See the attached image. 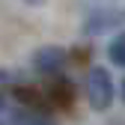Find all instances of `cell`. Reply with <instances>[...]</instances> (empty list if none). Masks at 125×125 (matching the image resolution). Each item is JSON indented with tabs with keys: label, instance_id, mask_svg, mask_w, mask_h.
Masks as SVG:
<instances>
[{
	"label": "cell",
	"instance_id": "obj_4",
	"mask_svg": "<svg viewBox=\"0 0 125 125\" xmlns=\"http://www.w3.org/2000/svg\"><path fill=\"white\" fill-rule=\"evenodd\" d=\"M107 57H110L116 66H125V30L110 42V48H107Z\"/></svg>",
	"mask_w": 125,
	"mask_h": 125
},
{
	"label": "cell",
	"instance_id": "obj_6",
	"mask_svg": "<svg viewBox=\"0 0 125 125\" xmlns=\"http://www.w3.org/2000/svg\"><path fill=\"white\" fill-rule=\"evenodd\" d=\"M122 95H125V83H122Z\"/></svg>",
	"mask_w": 125,
	"mask_h": 125
},
{
	"label": "cell",
	"instance_id": "obj_5",
	"mask_svg": "<svg viewBox=\"0 0 125 125\" xmlns=\"http://www.w3.org/2000/svg\"><path fill=\"white\" fill-rule=\"evenodd\" d=\"M24 3H30V6H39V3H45V0H24Z\"/></svg>",
	"mask_w": 125,
	"mask_h": 125
},
{
	"label": "cell",
	"instance_id": "obj_3",
	"mask_svg": "<svg viewBox=\"0 0 125 125\" xmlns=\"http://www.w3.org/2000/svg\"><path fill=\"white\" fill-rule=\"evenodd\" d=\"M12 125H54V119L33 110V107H21V110L12 113Z\"/></svg>",
	"mask_w": 125,
	"mask_h": 125
},
{
	"label": "cell",
	"instance_id": "obj_2",
	"mask_svg": "<svg viewBox=\"0 0 125 125\" xmlns=\"http://www.w3.org/2000/svg\"><path fill=\"white\" fill-rule=\"evenodd\" d=\"M33 66L39 72H45V74H54V72H60L62 66H66V51H62V48H54V45L39 48L33 54Z\"/></svg>",
	"mask_w": 125,
	"mask_h": 125
},
{
	"label": "cell",
	"instance_id": "obj_7",
	"mask_svg": "<svg viewBox=\"0 0 125 125\" xmlns=\"http://www.w3.org/2000/svg\"><path fill=\"white\" fill-rule=\"evenodd\" d=\"M0 125H3V122H0Z\"/></svg>",
	"mask_w": 125,
	"mask_h": 125
},
{
	"label": "cell",
	"instance_id": "obj_1",
	"mask_svg": "<svg viewBox=\"0 0 125 125\" xmlns=\"http://www.w3.org/2000/svg\"><path fill=\"white\" fill-rule=\"evenodd\" d=\"M86 98H89V107L98 110V113H104L113 104V77H110L107 69H101V66L89 69V74H86Z\"/></svg>",
	"mask_w": 125,
	"mask_h": 125
}]
</instances>
